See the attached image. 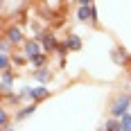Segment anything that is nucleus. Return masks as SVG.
Here are the masks:
<instances>
[{
	"instance_id": "0eeeda50",
	"label": "nucleus",
	"mask_w": 131,
	"mask_h": 131,
	"mask_svg": "<svg viewBox=\"0 0 131 131\" xmlns=\"http://www.w3.org/2000/svg\"><path fill=\"white\" fill-rule=\"evenodd\" d=\"M41 48H43V52H45V54L57 52V48H59V41H57V36H54L52 32H45V36H43V41H41Z\"/></svg>"
},
{
	"instance_id": "a211bd4d",
	"label": "nucleus",
	"mask_w": 131,
	"mask_h": 131,
	"mask_svg": "<svg viewBox=\"0 0 131 131\" xmlns=\"http://www.w3.org/2000/svg\"><path fill=\"white\" fill-rule=\"evenodd\" d=\"M29 93H32V86H27V84L18 88V95L23 97V102H27V104H29Z\"/></svg>"
},
{
	"instance_id": "7ed1b4c3",
	"label": "nucleus",
	"mask_w": 131,
	"mask_h": 131,
	"mask_svg": "<svg viewBox=\"0 0 131 131\" xmlns=\"http://www.w3.org/2000/svg\"><path fill=\"white\" fill-rule=\"evenodd\" d=\"M20 52L27 57V61H32L34 57H39V54L43 52V48H41V43H39V41H34L32 36H29V39L25 41V45L20 48Z\"/></svg>"
},
{
	"instance_id": "6e6552de",
	"label": "nucleus",
	"mask_w": 131,
	"mask_h": 131,
	"mask_svg": "<svg viewBox=\"0 0 131 131\" xmlns=\"http://www.w3.org/2000/svg\"><path fill=\"white\" fill-rule=\"evenodd\" d=\"M34 111H36V104H23L20 108H16V111H14V124H16V122H23V120H27L32 113H34Z\"/></svg>"
},
{
	"instance_id": "39448f33",
	"label": "nucleus",
	"mask_w": 131,
	"mask_h": 131,
	"mask_svg": "<svg viewBox=\"0 0 131 131\" xmlns=\"http://www.w3.org/2000/svg\"><path fill=\"white\" fill-rule=\"evenodd\" d=\"M50 97V88L48 86H32V93H29V104H39L43 100Z\"/></svg>"
},
{
	"instance_id": "9d476101",
	"label": "nucleus",
	"mask_w": 131,
	"mask_h": 131,
	"mask_svg": "<svg viewBox=\"0 0 131 131\" xmlns=\"http://www.w3.org/2000/svg\"><path fill=\"white\" fill-rule=\"evenodd\" d=\"M2 106H16V108H20L23 106V97L18 95V91L9 93V95H2Z\"/></svg>"
},
{
	"instance_id": "f03ea898",
	"label": "nucleus",
	"mask_w": 131,
	"mask_h": 131,
	"mask_svg": "<svg viewBox=\"0 0 131 131\" xmlns=\"http://www.w3.org/2000/svg\"><path fill=\"white\" fill-rule=\"evenodd\" d=\"M2 36L9 41L14 48H23V45H25V41L29 39V36H25V29H23V25H18V23H5Z\"/></svg>"
},
{
	"instance_id": "4468645a",
	"label": "nucleus",
	"mask_w": 131,
	"mask_h": 131,
	"mask_svg": "<svg viewBox=\"0 0 131 131\" xmlns=\"http://www.w3.org/2000/svg\"><path fill=\"white\" fill-rule=\"evenodd\" d=\"M100 131H122V127H120V120H115V118H108L100 127Z\"/></svg>"
},
{
	"instance_id": "dca6fc26",
	"label": "nucleus",
	"mask_w": 131,
	"mask_h": 131,
	"mask_svg": "<svg viewBox=\"0 0 131 131\" xmlns=\"http://www.w3.org/2000/svg\"><path fill=\"white\" fill-rule=\"evenodd\" d=\"M12 50H16V48H14V45L5 39V36H0V54H14Z\"/></svg>"
},
{
	"instance_id": "412c9836",
	"label": "nucleus",
	"mask_w": 131,
	"mask_h": 131,
	"mask_svg": "<svg viewBox=\"0 0 131 131\" xmlns=\"http://www.w3.org/2000/svg\"><path fill=\"white\" fill-rule=\"evenodd\" d=\"M2 131H14V124H9V127H5Z\"/></svg>"
},
{
	"instance_id": "9b49d317",
	"label": "nucleus",
	"mask_w": 131,
	"mask_h": 131,
	"mask_svg": "<svg viewBox=\"0 0 131 131\" xmlns=\"http://www.w3.org/2000/svg\"><path fill=\"white\" fill-rule=\"evenodd\" d=\"M111 59H113V63L124 66V63H129V52H127L124 48H115V50L111 52Z\"/></svg>"
},
{
	"instance_id": "6ab92c4d",
	"label": "nucleus",
	"mask_w": 131,
	"mask_h": 131,
	"mask_svg": "<svg viewBox=\"0 0 131 131\" xmlns=\"http://www.w3.org/2000/svg\"><path fill=\"white\" fill-rule=\"evenodd\" d=\"M120 127H122V131H131V113H127L124 118H120Z\"/></svg>"
},
{
	"instance_id": "ddd939ff",
	"label": "nucleus",
	"mask_w": 131,
	"mask_h": 131,
	"mask_svg": "<svg viewBox=\"0 0 131 131\" xmlns=\"http://www.w3.org/2000/svg\"><path fill=\"white\" fill-rule=\"evenodd\" d=\"M27 63H29V61H27V57L20 52V50L12 54V66L14 68H23V66H27Z\"/></svg>"
},
{
	"instance_id": "f257e3e1",
	"label": "nucleus",
	"mask_w": 131,
	"mask_h": 131,
	"mask_svg": "<svg viewBox=\"0 0 131 131\" xmlns=\"http://www.w3.org/2000/svg\"><path fill=\"white\" fill-rule=\"evenodd\" d=\"M127 113H131V93L129 91H120L113 100H111V106H108V115L111 118H124Z\"/></svg>"
},
{
	"instance_id": "423d86ee",
	"label": "nucleus",
	"mask_w": 131,
	"mask_h": 131,
	"mask_svg": "<svg viewBox=\"0 0 131 131\" xmlns=\"http://www.w3.org/2000/svg\"><path fill=\"white\" fill-rule=\"evenodd\" d=\"M32 79L36 81V86H45L48 81H52V70H50V68H39V70H32Z\"/></svg>"
},
{
	"instance_id": "2eb2a0df",
	"label": "nucleus",
	"mask_w": 131,
	"mask_h": 131,
	"mask_svg": "<svg viewBox=\"0 0 131 131\" xmlns=\"http://www.w3.org/2000/svg\"><path fill=\"white\" fill-rule=\"evenodd\" d=\"M12 72V54H0V75Z\"/></svg>"
},
{
	"instance_id": "4be33fe9",
	"label": "nucleus",
	"mask_w": 131,
	"mask_h": 131,
	"mask_svg": "<svg viewBox=\"0 0 131 131\" xmlns=\"http://www.w3.org/2000/svg\"><path fill=\"white\" fill-rule=\"evenodd\" d=\"M129 93H131V88H129Z\"/></svg>"
},
{
	"instance_id": "1a4fd4ad",
	"label": "nucleus",
	"mask_w": 131,
	"mask_h": 131,
	"mask_svg": "<svg viewBox=\"0 0 131 131\" xmlns=\"http://www.w3.org/2000/svg\"><path fill=\"white\" fill-rule=\"evenodd\" d=\"M66 43H68L70 52H79V50L84 48V41H81V36H79L77 32H70V34L66 36Z\"/></svg>"
},
{
	"instance_id": "aec40b11",
	"label": "nucleus",
	"mask_w": 131,
	"mask_h": 131,
	"mask_svg": "<svg viewBox=\"0 0 131 131\" xmlns=\"http://www.w3.org/2000/svg\"><path fill=\"white\" fill-rule=\"evenodd\" d=\"M68 52H70L68 43H66V41H61V43H59V48H57V54H59V57H66Z\"/></svg>"
},
{
	"instance_id": "20e7f679",
	"label": "nucleus",
	"mask_w": 131,
	"mask_h": 131,
	"mask_svg": "<svg viewBox=\"0 0 131 131\" xmlns=\"http://www.w3.org/2000/svg\"><path fill=\"white\" fill-rule=\"evenodd\" d=\"M14 86H16V72H2L0 75V93L9 95V93H14Z\"/></svg>"
},
{
	"instance_id": "f3484780",
	"label": "nucleus",
	"mask_w": 131,
	"mask_h": 131,
	"mask_svg": "<svg viewBox=\"0 0 131 131\" xmlns=\"http://www.w3.org/2000/svg\"><path fill=\"white\" fill-rule=\"evenodd\" d=\"M0 127L2 129L9 127V111H7V106H0Z\"/></svg>"
},
{
	"instance_id": "f8f14e48",
	"label": "nucleus",
	"mask_w": 131,
	"mask_h": 131,
	"mask_svg": "<svg viewBox=\"0 0 131 131\" xmlns=\"http://www.w3.org/2000/svg\"><path fill=\"white\" fill-rule=\"evenodd\" d=\"M48 57L50 54H45V52H41L39 57H34L32 61H29V66L34 68V70H39V68H48Z\"/></svg>"
}]
</instances>
